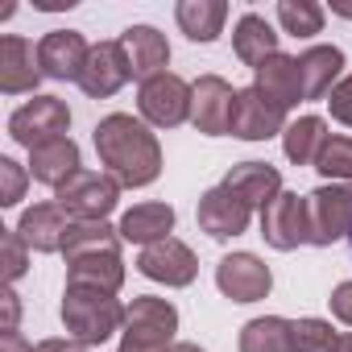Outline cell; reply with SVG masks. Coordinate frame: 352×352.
<instances>
[{
	"label": "cell",
	"instance_id": "cell-1",
	"mask_svg": "<svg viewBox=\"0 0 352 352\" xmlns=\"http://www.w3.org/2000/svg\"><path fill=\"white\" fill-rule=\"evenodd\" d=\"M96 153L120 187H149L162 174V145L149 124L129 112H112L96 124Z\"/></svg>",
	"mask_w": 352,
	"mask_h": 352
},
{
	"label": "cell",
	"instance_id": "cell-2",
	"mask_svg": "<svg viewBox=\"0 0 352 352\" xmlns=\"http://www.w3.org/2000/svg\"><path fill=\"white\" fill-rule=\"evenodd\" d=\"M124 319H129V307L108 290H96V286H67L63 290V327L71 340H79L87 348L124 331Z\"/></svg>",
	"mask_w": 352,
	"mask_h": 352
},
{
	"label": "cell",
	"instance_id": "cell-3",
	"mask_svg": "<svg viewBox=\"0 0 352 352\" xmlns=\"http://www.w3.org/2000/svg\"><path fill=\"white\" fill-rule=\"evenodd\" d=\"M174 331H179V311H174V302L153 298V294H141L129 307L124 336H120V348L116 352H162L170 344H179V340H174Z\"/></svg>",
	"mask_w": 352,
	"mask_h": 352
},
{
	"label": "cell",
	"instance_id": "cell-4",
	"mask_svg": "<svg viewBox=\"0 0 352 352\" xmlns=\"http://www.w3.org/2000/svg\"><path fill=\"white\" fill-rule=\"evenodd\" d=\"M116 199H120V183L108 170H79L67 187L54 191V204L71 220H108L116 212Z\"/></svg>",
	"mask_w": 352,
	"mask_h": 352
},
{
	"label": "cell",
	"instance_id": "cell-5",
	"mask_svg": "<svg viewBox=\"0 0 352 352\" xmlns=\"http://www.w3.org/2000/svg\"><path fill=\"white\" fill-rule=\"evenodd\" d=\"M71 133V108L58 100V96H34L30 104H21L13 116H9V137L17 145H25L30 153L38 145H50V141H63Z\"/></svg>",
	"mask_w": 352,
	"mask_h": 352
},
{
	"label": "cell",
	"instance_id": "cell-6",
	"mask_svg": "<svg viewBox=\"0 0 352 352\" xmlns=\"http://www.w3.org/2000/svg\"><path fill=\"white\" fill-rule=\"evenodd\" d=\"M191 100H195V87L170 71L145 79L137 91V108L153 129H179L183 120H191Z\"/></svg>",
	"mask_w": 352,
	"mask_h": 352
},
{
	"label": "cell",
	"instance_id": "cell-7",
	"mask_svg": "<svg viewBox=\"0 0 352 352\" xmlns=\"http://www.w3.org/2000/svg\"><path fill=\"white\" fill-rule=\"evenodd\" d=\"M261 236L270 249L290 253L298 245H311V208L307 195L298 191H282L265 212H261Z\"/></svg>",
	"mask_w": 352,
	"mask_h": 352
},
{
	"label": "cell",
	"instance_id": "cell-8",
	"mask_svg": "<svg viewBox=\"0 0 352 352\" xmlns=\"http://www.w3.org/2000/svg\"><path fill=\"white\" fill-rule=\"evenodd\" d=\"M311 208V245L327 249L352 232V183H323L307 195Z\"/></svg>",
	"mask_w": 352,
	"mask_h": 352
},
{
	"label": "cell",
	"instance_id": "cell-9",
	"mask_svg": "<svg viewBox=\"0 0 352 352\" xmlns=\"http://www.w3.org/2000/svg\"><path fill=\"white\" fill-rule=\"evenodd\" d=\"M137 270L149 278V282H162V286H174V290H183L195 282L199 274V257L191 245H183L179 236H166L149 249L137 253Z\"/></svg>",
	"mask_w": 352,
	"mask_h": 352
},
{
	"label": "cell",
	"instance_id": "cell-10",
	"mask_svg": "<svg viewBox=\"0 0 352 352\" xmlns=\"http://www.w3.org/2000/svg\"><path fill=\"white\" fill-rule=\"evenodd\" d=\"M216 286H220V294L232 298V302H261V298H270V290H274V274H270V265H265L261 257H253V253H228V257H220V265H216Z\"/></svg>",
	"mask_w": 352,
	"mask_h": 352
},
{
	"label": "cell",
	"instance_id": "cell-11",
	"mask_svg": "<svg viewBox=\"0 0 352 352\" xmlns=\"http://www.w3.org/2000/svg\"><path fill=\"white\" fill-rule=\"evenodd\" d=\"M87 58H91V46H87V38L75 34V30H50V34L38 42V67H42V79L79 83Z\"/></svg>",
	"mask_w": 352,
	"mask_h": 352
},
{
	"label": "cell",
	"instance_id": "cell-12",
	"mask_svg": "<svg viewBox=\"0 0 352 352\" xmlns=\"http://www.w3.org/2000/svg\"><path fill=\"white\" fill-rule=\"evenodd\" d=\"M228 133L241 137V141H270V137L286 133V112L278 104H270L257 87H241L236 91V104H232Z\"/></svg>",
	"mask_w": 352,
	"mask_h": 352
},
{
	"label": "cell",
	"instance_id": "cell-13",
	"mask_svg": "<svg viewBox=\"0 0 352 352\" xmlns=\"http://www.w3.org/2000/svg\"><path fill=\"white\" fill-rule=\"evenodd\" d=\"M232 104H236V91L224 75H199L195 100H191V124L204 137H224L232 124Z\"/></svg>",
	"mask_w": 352,
	"mask_h": 352
},
{
	"label": "cell",
	"instance_id": "cell-14",
	"mask_svg": "<svg viewBox=\"0 0 352 352\" xmlns=\"http://www.w3.org/2000/svg\"><path fill=\"white\" fill-rule=\"evenodd\" d=\"M129 79H133V67H129V54H124V46H120V38H116V42L91 46V58H87V67H83V75H79V87H83L91 100H108V96H116Z\"/></svg>",
	"mask_w": 352,
	"mask_h": 352
},
{
	"label": "cell",
	"instance_id": "cell-15",
	"mask_svg": "<svg viewBox=\"0 0 352 352\" xmlns=\"http://www.w3.org/2000/svg\"><path fill=\"white\" fill-rule=\"evenodd\" d=\"M199 228L212 236V241H232V236H241L245 228H249V216H253V208L245 204V199H236L224 183L220 187H212V191H204L199 195Z\"/></svg>",
	"mask_w": 352,
	"mask_h": 352
},
{
	"label": "cell",
	"instance_id": "cell-16",
	"mask_svg": "<svg viewBox=\"0 0 352 352\" xmlns=\"http://www.w3.org/2000/svg\"><path fill=\"white\" fill-rule=\"evenodd\" d=\"M38 83H42L38 50L21 34H5L0 38V91L5 96H25Z\"/></svg>",
	"mask_w": 352,
	"mask_h": 352
},
{
	"label": "cell",
	"instance_id": "cell-17",
	"mask_svg": "<svg viewBox=\"0 0 352 352\" xmlns=\"http://www.w3.org/2000/svg\"><path fill=\"white\" fill-rule=\"evenodd\" d=\"M253 87H257L270 104H278L282 112H290L294 104L307 100V96H302V71H298V58H290V54H274V58H265V63L253 71Z\"/></svg>",
	"mask_w": 352,
	"mask_h": 352
},
{
	"label": "cell",
	"instance_id": "cell-18",
	"mask_svg": "<svg viewBox=\"0 0 352 352\" xmlns=\"http://www.w3.org/2000/svg\"><path fill=\"white\" fill-rule=\"evenodd\" d=\"M67 228H71V216H67L58 204H34V208H25L21 220H17V236H21L25 249H34V253H63Z\"/></svg>",
	"mask_w": 352,
	"mask_h": 352
},
{
	"label": "cell",
	"instance_id": "cell-19",
	"mask_svg": "<svg viewBox=\"0 0 352 352\" xmlns=\"http://www.w3.org/2000/svg\"><path fill=\"white\" fill-rule=\"evenodd\" d=\"M224 187L236 195V199H245L249 208H270L278 195H282V174H278V166H270V162H241V166H232L228 174H224Z\"/></svg>",
	"mask_w": 352,
	"mask_h": 352
},
{
	"label": "cell",
	"instance_id": "cell-20",
	"mask_svg": "<svg viewBox=\"0 0 352 352\" xmlns=\"http://www.w3.org/2000/svg\"><path fill=\"white\" fill-rule=\"evenodd\" d=\"M120 46H124V54H129V67H133V79H153V75H162L166 71V63H170V42H166V34H157L153 25H129L124 34H120Z\"/></svg>",
	"mask_w": 352,
	"mask_h": 352
},
{
	"label": "cell",
	"instance_id": "cell-21",
	"mask_svg": "<svg viewBox=\"0 0 352 352\" xmlns=\"http://www.w3.org/2000/svg\"><path fill=\"white\" fill-rule=\"evenodd\" d=\"M83 166H79V145L71 141V137H63V141H50V145H38L34 153H30V174L42 183V187H67L75 174H79Z\"/></svg>",
	"mask_w": 352,
	"mask_h": 352
},
{
	"label": "cell",
	"instance_id": "cell-22",
	"mask_svg": "<svg viewBox=\"0 0 352 352\" xmlns=\"http://www.w3.org/2000/svg\"><path fill=\"white\" fill-rule=\"evenodd\" d=\"M298 71H302V96L307 100H327L340 71H344V50L340 46H311L298 54Z\"/></svg>",
	"mask_w": 352,
	"mask_h": 352
},
{
	"label": "cell",
	"instance_id": "cell-23",
	"mask_svg": "<svg viewBox=\"0 0 352 352\" xmlns=\"http://www.w3.org/2000/svg\"><path fill=\"white\" fill-rule=\"evenodd\" d=\"M174 232V208L170 204H137L120 216V241H133L141 249L166 241Z\"/></svg>",
	"mask_w": 352,
	"mask_h": 352
},
{
	"label": "cell",
	"instance_id": "cell-24",
	"mask_svg": "<svg viewBox=\"0 0 352 352\" xmlns=\"http://www.w3.org/2000/svg\"><path fill=\"white\" fill-rule=\"evenodd\" d=\"M232 50H236V58L245 63V67H261L265 58H274V54H282L278 50V34H274V25L261 17V13H245L241 21H236V30H232Z\"/></svg>",
	"mask_w": 352,
	"mask_h": 352
},
{
	"label": "cell",
	"instance_id": "cell-25",
	"mask_svg": "<svg viewBox=\"0 0 352 352\" xmlns=\"http://www.w3.org/2000/svg\"><path fill=\"white\" fill-rule=\"evenodd\" d=\"M174 21L191 42H216L224 34L228 21V5L224 0H179L174 5Z\"/></svg>",
	"mask_w": 352,
	"mask_h": 352
},
{
	"label": "cell",
	"instance_id": "cell-26",
	"mask_svg": "<svg viewBox=\"0 0 352 352\" xmlns=\"http://www.w3.org/2000/svg\"><path fill=\"white\" fill-rule=\"evenodd\" d=\"M96 253H120V228H108L104 220H71L63 257L79 261V257H96Z\"/></svg>",
	"mask_w": 352,
	"mask_h": 352
},
{
	"label": "cell",
	"instance_id": "cell-27",
	"mask_svg": "<svg viewBox=\"0 0 352 352\" xmlns=\"http://www.w3.org/2000/svg\"><path fill=\"white\" fill-rule=\"evenodd\" d=\"M67 286H96V290L116 294L124 286V261H120V253H96V257L67 261Z\"/></svg>",
	"mask_w": 352,
	"mask_h": 352
},
{
	"label": "cell",
	"instance_id": "cell-28",
	"mask_svg": "<svg viewBox=\"0 0 352 352\" xmlns=\"http://www.w3.org/2000/svg\"><path fill=\"white\" fill-rule=\"evenodd\" d=\"M327 120L323 116H298L294 124H286V133H282V149H286V157L294 162V166H315V157H319V149L327 145Z\"/></svg>",
	"mask_w": 352,
	"mask_h": 352
},
{
	"label": "cell",
	"instance_id": "cell-29",
	"mask_svg": "<svg viewBox=\"0 0 352 352\" xmlns=\"http://www.w3.org/2000/svg\"><path fill=\"white\" fill-rule=\"evenodd\" d=\"M241 352H294L290 319L282 315H261L241 327Z\"/></svg>",
	"mask_w": 352,
	"mask_h": 352
},
{
	"label": "cell",
	"instance_id": "cell-30",
	"mask_svg": "<svg viewBox=\"0 0 352 352\" xmlns=\"http://www.w3.org/2000/svg\"><path fill=\"white\" fill-rule=\"evenodd\" d=\"M274 13H278L282 30L294 34V38H315V34H323V17H327L323 5H315V0H282Z\"/></svg>",
	"mask_w": 352,
	"mask_h": 352
},
{
	"label": "cell",
	"instance_id": "cell-31",
	"mask_svg": "<svg viewBox=\"0 0 352 352\" xmlns=\"http://www.w3.org/2000/svg\"><path fill=\"white\" fill-rule=\"evenodd\" d=\"M315 170L331 183H352V137H327L315 157Z\"/></svg>",
	"mask_w": 352,
	"mask_h": 352
},
{
	"label": "cell",
	"instance_id": "cell-32",
	"mask_svg": "<svg viewBox=\"0 0 352 352\" xmlns=\"http://www.w3.org/2000/svg\"><path fill=\"white\" fill-rule=\"evenodd\" d=\"M290 336H294V352H331V344L340 340V331H331L327 319H290Z\"/></svg>",
	"mask_w": 352,
	"mask_h": 352
},
{
	"label": "cell",
	"instance_id": "cell-33",
	"mask_svg": "<svg viewBox=\"0 0 352 352\" xmlns=\"http://www.w3.org/2000/svg\"><path fill=\"white\" fill-rule=\"evenodd\" d=\"M25 183H30V174L21 170V162L0 157V208H17L25 195Z\"/></svg>",
	"mask_w": 352,
	"mask_h": 352
},
{
	"label": "cell",
	"instance_id": "cell-34",
	"mask_svg": "<svg viewBox=\"0 0 352 352\" xmlns=\"http://www.w3.org/2000/svg\"><path fill=\"white\" fill-rule=\"evenodd\" d=\"M5 236H0V249H5V286H13L21 274H25V241L17 236V228H0Z\"/></svg>",
	"mask_w": 352,
	"mask_h": 352
},
{
	"label": "cell",
	"instance_id": "cell-35",
	"mask_svg": "<svg viewBox=\"0 0 352 352\" xmlns=\"http://www.w3.org/2000/svg\"><path fill=\"white\" fill-rule=\"evenodd\" d=\"M327 108H331V120H340V124H348V129H352V75H344V79L331 87Z\"/></svg>",
	"mask_w": 352,
	"mask_h": 352
},
{
	"label": "cell",
	"instance_id": "cell-36",
	"mask_svg": "<svg viewBox=\"0 0 352 352\" xmlns=\"http://www.w3.org/2000/svg\"><path fill=\"white\" fill-rule=\"evenodd\" d=\"M327 302H331V315H336L340 323H348V327H352V278H348V282H340V286L331 290V298H327Z\"/></svg>",
	"mask_w": 352,
	"mask_h": 352
},
{
	"label": "cell",
	"instance_id": "cell-37",
	"mask_svg": "<svg viewBox=\"0 0 352 352\" xmlns=\"http://www.w3.org/2000/svg\"><path fill=\"white\" fill-rule=\"evenodd\" d=\"M0 302H5V331H17V319H21V298H17V290L5 286Z\"/></svg>",
	"mask_w": 352,
	"mask_h": 352
},
{
	"label": "cell",
	"instance_id": "cell-38",
	"mask_svg": "<svg viewBox=\"0 0 352 352\" xmlns=\"http://www.w3.org/2000/svg\"><path fill=\"white\" fill-rule=\"evenodd\" d=\"M34 352H91V348H87V344H79V340H71V336H67V340H42V344H38V348H34Z\"/></svg>",
	"mask_w": 352,
	"mask_h": 352
},
{
	"label": "cell",
	"instance_id": "cell-39",
	"mask_svg": "<svg viewBox=\"0 0 352 352\" xmlns=\"http://www.w3.org/2000/svg\"><path fill=\"white\" fill-rule=\"evenodd\" d=\"M0 352H34V344L21 331H0Z\"/></svg>",
	"mask_w": 352,
	"mask_h": 352
},
{
	"label": "cell",
	"instance_id": "cell-40",
	"mask_svg": "<svg viewBox=\"0 0 352 352\" xmlns=\"http://www.w3.org/2000/svg\"><path fill=\"white\" fill-rule=\"evenodd\" d=\"M162 352H204L199 344H191V340H179V344H170V348H162Z\"/></svg>",
	"mask_w": 352,
	"mask_h": 352
},
{
	"label": "cell",
	"instance_id": "cell-41",
	"mask_svg": "<svg viewBox=\"0 0 352 352\" xmlns=\"http://www.w3.org/2000/svg\"><path fill=\"white\" fill-rule=\"evenodd\" d=\"M331 352H352V331H344V336L331 344Z\"/></svg>",
	"mask_w": 352,
	"mask_h": 352
},
{
	"label": "cell",
	"instance_id": "cell-42",
	"mask_svg": "<svg viewBox=\"0 0 352 352\" xmlns=\"http://www.w3.org/2000/svg\"><path fill=\"white\" fill-rule=\"evenodd\" d=\"M331 13H340V17H352V5H331Z\"/></svg>",
	"mask_w": 352,
	"mask_h": 352
},
{
	"label": "cell",
	"instance_id": "cell-43",
	"mask_svg": "<svg viewBox=\"0 0 352 352\" xmlns=\"http://www.w3.org/2000/svg\"><path fill=\"white\" fill-rule=\"evenodd\" d=\"M348 241H352V232H348Z\"/></svg>",
	"mask_w": 352,
	"mask_h": 352
}]
</instances>
